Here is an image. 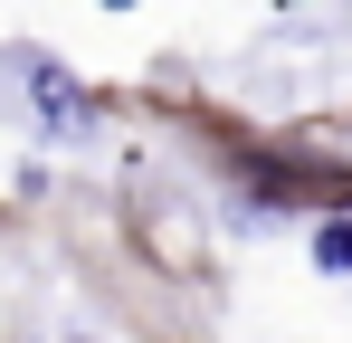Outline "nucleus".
<instances>
[{
	"label": "nucleus",
	"mask_w": 352,
	"mask_h": 343,
	"mask_svg": "<svg viewBox=\"0 0 352 343\" xmlns=\"http://www.w3.org/2000/svg\"><path fill=\"white\" fill-rule=\"evenodd\" d=\"M10 76H19V96H29V114H38V134H48V143H96V124H105V114H96V96H86L48 48H29V39H19V48H10Z\"/></svg>",
	"instance_id": "obj_1"
},
{
	"label": "nucleus",
	"mask_w": 352,
	"mask_h": 343,
	"mask_svg": "<svg viewBox=\"0 0 352 343\" xmlns=\"http://www.w3.org/2000/svg\"><path fill=\"white\" fill-rule=\"evenodd\" d=\"M314 267H324V277H352V220H324V229H314Z\"/></svg>",
	"instance_id": "obj_2"
},
{
	"label": "nucleus",
	"mask_w": 352,
	"mask_h": 343,
	"mask_svg": "<svg viewBox=\"0 0 352 343\" xmlns=\"http://www.w3.org/2000/svg\"><path fill=\"white\" fill-rule=\"evenodd\" d=\"M48 343H105V334H48Z\"/></svg>",
	"instance_id": "obj_3"
},
{
	"label": "nucleus",
	"mask_w": 352,
	"mask_h": 343,
	"mask_svg": "<svg viewBox=\"0 0 352 343\" xmlns=\"http://www.w3.org/2000/svg\"><path fill=\"white\" fill-rule=\"evenodd\" d=\"M115 10H133V0H115Z\"/></svg>",
	"instance_id": "obj_4"
}]
</instances>
